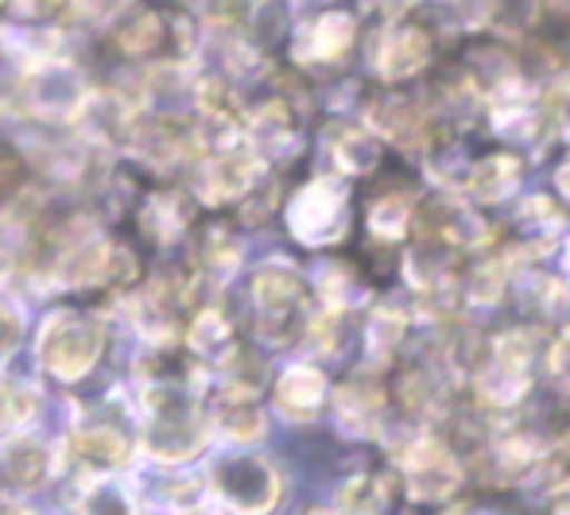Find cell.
Listing matches in <instances>:
<instances>
[{
	"label": "cell",
	"mask_w": 570,
	"mask_h": 515,
	"mask_svg": "<svg viewBox=\"0 0 570 515\" xmlns=\"http://www.w3.org/2000/svg\"><path fill=\"white\" fill-rule=\"evenodd\" d=\"M151 449L167 462H183V457L203 449V423L195 418V407L183 396L159 392V415L151 426Z\"/></svg>",
	"instance_id": "cell-7"
},
{
	"label": "cell",
	"mask_w": 570,
	"mask_h": 515,
	"mask_svg": "<svg viewBox=\"0 0 570 515\" xmlns=\"http://www.w3.org/2000/svg\"><path fill=\"white\" fill-rule=\"evenodd\" d=\"M292 232L307 245H326L345 229V190L331 179H318L292 202Z\"/></svg>",
	"instance_id": "cell-5"
},
{
	"label": "cell",
	"mask_w": 570,
	"mask_h": 515,
	"mask_svg": "<svg viewBox=\"0 0 570 515\" xmlns=\"http://www.w3.org/2000/svg\"><path fill=\"white\" fill-rule=\"evenodd\" d=\"M428 55H431L428 31H423V28H400L381 51L384 78H412L415 70H423Z\"/></svg>",
	"instance_id": "cell-10"
},
{
	"label": "cell",
	"mask_w": 570,
	"mask_h": 515,
	"mask_svg": "<svg viewBox=\"0 0 570 515\" xmlns=\"http://www.w3.org/2000/svg\"><path fill=\"white\" fill-rule=\"evenodd\" d=\"M384 415V388L373 380H350L338 392V418L350 434H373Z\"/></svg>",
	"instance_id": "cell-8"
},
{
	"label": "cell",
	"mask_w": 570,
	"mask_h": 515,
	"mask_svg": "<svg viewBox=\"0 0 570 515\" xmlns=\"http://www.w3.org/2000/svg\"><path fill=\"white\" fill-rule=\"evenodd\" d=\"M303 515H334V512H331V508H307Z\"/></svg>",
	"instance_id": "cell-27"
},
{
	"label": "cell",
	"mask_w": 570,
	"mask_h": 515,
	"mask_svg": "<svg viewBox=\"0 0 570 515\" xmlns=\"http://www.w3.org/2000/svg\"><path fill=\"white\" fill-rule=\"evenodd\" d=\"M396 457L404 465L407 493L423 504H443L451 501L462 485V462L454 457V449H446L439 438H423L415 434L407 446H396Z\"/></svg>",
	"instance_id": "cell-1"
},
{
	"label": "cell",
	"mask_w": 570,
	"mask_h": 515,
	"mask_svg": "<svg viewBox=\"0 0 570 515\" xmlns=\"http://www.w3.org/2000/svg\"><path fill=\"white\" fill-rule=\"evenodd\" d=\"M412 221V202L404 195H381L368 209V225L376 237H400Z\"/></svg>",
	"instance_id": "cell-19"
},
{
	"label": "cell",
	"mask_w": 570,
	"mask_h": 515,
	"mask_svg": "<svg viewBox=\"0 0 570 515\" xmlns=\"http://www.w3.org/2000/svg\"><path fill=\"white\" fill-rule=\"evenodd\" d=\"M214 485H218L222 501L229 508L245 515L272 512L279 501V477L272 465H264L261 457H229L214 469Z\"/></svg>",
	"instance_id": "cell-4"
},
{
	"label": "cell",
	"mask_w": 570,
	"mask_h": 515,
	"mask_svg": "<svg viewBox=\"0 0 570 515\" xmlns=\"http://www.w3.org/2000/svg\"><path fill=\"white\" fill-rule=\"evenodd\" d=\"M404 329H407L404 314L384 307L373 314V321H368V341H373L376 353H392L400 345V337H404Z\"/></svg>",
	"instance_id": "cell-21"
},
{
	"label": "cell",
	"mask_w": 570,
	"mask_h": 515,
	"mask_svg": "<svg viewBox=\"0 0 570 515\" xmlns=\"http://www.w3.org/2000/svg\"><path fill=\"white\" fill-rule=\"evenodd\" d=\"M392 496H396V485H392L389 473H365V477L345 481L338 504L345 515H384Z\"/></svg>",
	"instance_id": "cell-11"
},
{
	"label": "cell",
	"mask_w": 570,
	"mask_h": 515,
	"mask_svg": "<svg viewBox=\"0 0 570 515\" xmlns=\"http://www.w3.org/2000/svg\"><path fill=\"white\" fill-rule=\"evenodd\" d=\"M548 501H551V515H570V481L567 485H559Z\"/></svg>",
	"instance_id": "cell-25"
},
{
	"label": "cell",
	"mask_w": 570,
	"mask_h": 515,
	"mask_svg": "<svg viewBox=\"0 0 570 515\" xmlns=\"http://www.w3.org/2000/svg\"><path fill=\"white\" fill-rule=\"evenodd\" d=\"M256 179V164L248 156H226L214 167H206L203 175V195L210 202H229V198H240Z\"/></svg>",
	"instance_id": "cell-12"
},
{
	"label": "cell",
	"mask_w": 570,
	"mask_h": 515,
	"mask_svg": "<svg viewBox=\"0 0 570 515\" xmlns=\"http://www.w3.org/2000/svg\"><path fill=\"white\" fill-rule=\"evenodd\" d=\"M159 39H164V20H159V12H136L132 20L120 23V47L132 55L156 51Z\"/></svg>",
	"instance_id": "cell-20"
},
{
	"label": "cell",
	"mask_w": 570,
	"mask_h": 515,
	"mask_svg": "<svg viewBox=\"0 0 570 515\" xmlns=\"http://www.w3.org/2000/svg\"><path fill=\"white\" fill-rule=\"evenodd\" d=\"M218 423H222V430H226L229 438H237V442H253V438H261V430H264V418L253 407L248 392H229V396L222 399V404H218Z\"/></svg>",
	"instance_id": "cell-15"
},
{
	"label": "cell",
	"mask_w": 570,
	"mask_h": 515,
	"mask_svg": "<svg viewBox=\"0 0 570 515\" xmlns=\"http://www.w3.org/2000/svg\"><path fill=\"white\" fill-rule=\"evenodd\" d=\"M517 182H520V164L509 156L481 159V164L470 171V190H473V198H481V202H504V198L517 190Z\"/></svg>",
	"instance_id": "cell-13"
},
{
	"label": "cell",
	"mask_w": 570,
	"mask_h": 515,
	"mask_svg": "<svg viewBox=\"0 0 570 515\" xmlns=\"http://www.w3.org/2000/svg\"><path fill=\"white\" fill-rule=\"evenodd\" d=\"M78 454L90 465H98V469H117V465L128 462V442L120 438L117 430L98 426V430H86L82 438H78Z\"/></svg>",
	"instance_id": "cell-16"
},
{
	"label": "cell",
	"mask_w": 570,
	"mask_h": 515,
	"mask_svg": "<svg viewBox=\"0 0 570 515\" xmlns=\"http://www.w3.org/2000/svg\"><path fill=\"white\" fill-rule=\"evenodd\" d=\"M559 187H563V195L570 198V159L563 164V171H559Z\"/></svg>",
	"instance_id": "cell-26"
},
{
	"label": "cell",
	"mask_w": 570,
	"mask_h": 515,
	"mask_svg": "<svg viewBox=\"0 0 570 515\" xmlns=\"http://www.w3.org/2000/svg\"><path fill=\"white\" fill-rule=\"evenodd\" d=\"M331 156H334V164H338L342 171L365 175V171H373V167H376L381 148H376L373 136L361 132V128H338V132L331 136Z\"/></svg>",
	"instance_id": "cell-14"
},
{
	"label": "cell",
	"mask_w": 570,
	"mask_h": 515,
	"mask_svg": "<svg viewBox=\"0 0 570 515\" xmlns=\"http://www.w3.org/2000/svg\"><path fill=\"white\" fill-rule=\"evenodd\" d=\"M323 396H326V380L315 368H292V373L279 376L276 404L279 412H287L292 418H311L323 407Z\"/></svg>",
	"instance_id": "cell-9"
},
{
	"label": "cell",
	"mask_w": 570,
	"mask_h": 515,
	"mask_svg": "<svg viewBox=\"0 0 570 515\" xmlns=\"http://www.w3.org/2000/svg\"><path fill=\"white\" fill-rule=\"evenodd\" d=\"M16 341H20V318L12 307H0V353H8Z\"/></svg>",
	"instance_id": "cell-24"
},
{
	"label": "cell",
	"mask_w": 570,
	"mask_h": 515,
	"mask_svg": "<svg viewBox=\"0 0 570 515\" xmlns=\"http://www.w3.org/2000/svg\"><path fill=\"white\" fill-rule=\"evenodd\" d=\"M415 225H420L423 248H439V252H458V248H470L485 237V225L454 198L423 202L415 209Z\"/></svg>",
	"instance_id": "cell-6"
},
{
	"label": "cell",
	"mask_w": 570,
	"mask_h": 515,
	"mask_svg": "<svg viewBox=\"0 0 570 515\" xmlns=\"http://www.w3.org/2000/svg\"><path fill=\"white\" fill-rule=\"evenodd\" d=\"M0 473H4V477L12 481L16 488L39 485V481H43V473H47L43 449H36V446H16V449H8L4 462H0Z\"/></svg>",
	"instance_id": "cell-18"
},
{
	"label": "cell",
	"mask_w": 570,
	"mask_h": 515,
	"mask_svg": "<svg viewBox=\"0 0 570 515\" xmlns=\"http://www.w3.org/2000/svg\"><path fill=\"white\" fill-rule=\"evenodd\" d=\"M190 345H195L198 353H206V357H222V353H229L233 349L229 321L214 310L198 314V318L190 321Z\"/></svg>",
	"instance_id": "cell-17"
},
{
	"label": "cell",
	"mask_w": 570,
	"mask_h": 515,
	"mask_svg": "<svg viewBox=\"0 0 570 515\" xmlns=\"http://www.w3.org/2000/svg\"><path fill=\"white\" fill-rule=\"evenodd\" d=\"M90 515H132V504L120 488H98L90 501Z\"/></svg>",
	"instance_id": "cell-23"
},
{
	"label": "cell",
	"mask_w": 570,
	"mask_h": 515,
	"mask_svg": "<svg viewBox=\"0 0 570 515\" xmlns=\"http://www.w3.org/2000/svg\"><path fill=\"white\" fill-rule=\"evenodd\" d=\"M350 36H353V23L345 20V16H326L315 31V39H318L315 51L318 55H342L345 47H350Z\"/></svg>",
	"instance_id": "cell-22"
},
{
	"label": "cell",
	"mask_w": 570,
	"mask_h": 515,
	"mask_svg": "<svg viewBox=\"0 0 570 515\" xmlns=\"http://www.w3.org/2000/svg\"><path fill=\"white\" fill-rule=\"evenodd\" d=\"M187 515H210V512H187Z\"/></svg>",
	"instance_id": "cell-28"
},
{
	"label": "cell",
	"mask_w": 570,
	"mask_h": 515,
	"mask_svg": "<svg viewBox=\"0 0 570 515\" xmlns=\"http://www.w3.org/2000/svg\"><path fill=\"white\" fill-rule=\"evenodd\" d=\"M253 303L261 310V334L268 341H292L303 329L307 314V291L299 276L287 268H261L253 279Z\"/></svg>",
	"instance_id": "cell-3"
},
{
	"label": "cell",
	"mask_w": 570,
	"mask_h": 515,
	"mask_svg": "<svg viewBox=\"0 0 570 515\" xmlns=\"http://www.w3.org/2000/svg\"><path fill=\"white\" fill-rule=\"evenodd\" d=\"M101 345H106V334H101L98 321L51 318L43 337H39V357H43L51 376H59V380H78V376H86L98 365Z\"/></svg>",
	"instance_id": "cell-2"
}]
</instances>
